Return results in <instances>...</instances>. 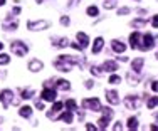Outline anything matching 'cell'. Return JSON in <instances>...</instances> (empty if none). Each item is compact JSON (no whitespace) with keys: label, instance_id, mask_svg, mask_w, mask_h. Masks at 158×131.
<instances>
[{"label":"cell","instance_id":"6da1fadb","mask_svg":"<svg viewBox=\"0 0 158 131\" xmlns=\"http://www.w3.org/2000/svg\"><path fill=\"white\" fill-rule=\"evenodd\" d=\"M0 101H2L3 108H9L10 104H19V99H14V92L10 89L0 91Z\"/></svg>","mask_w":158,"mask_h":131},{"label":"cell","instance_id":"7a4b0ae2","mask_svg":"<svg viewBox=\"0 0 158 131\" xmlns=\"http://www.w3.org/2000/svg\"><path fill=\"white\" fill-rule=\"evenodd\" d=\"M10 51H12V54L19 55V57H24V55L29 52V47L25 46L24 42H20V40H15V42L10 44Z\"/></svg>","mask_w":158,"mask_h":131},{"label":"cell","instance_id":"3957f363","mask_svg":"<svg viewBox=\"0 0 158 131\" xmlns=\"http://www.w3.org/2000/svg\"><path fill=\"white\" fill-rule=\"evenodd\" d=\"M101 111H103V116L99 118V121H98V128L99 129H106V126L110 125V119L113 118V109H110V108H101Z\"/></svg>","mask_w":158,"mask_h":131},{"label":"cell","instance_id":"277c9868","mask_svg":"<svg viewBox=\"0 0 158 131\" xmlns=\"http://www.w3.org/2000/svg\"><path fill=\"white\" fill-rule=\"evenodd\" d=\"M49 22L47 20H29L27 22V29L32 32H37V31H44V29L49 27Z\"/></svg>","mask_w":158,"mask_h":131},{"label":"cell","instance_id":"5b68a950","mask_svg":"<svg viewBox=\"0 0 158 131\" xmlns=\"http://www.w3.org/2000/svg\"><path fill=\"white\" fill-rule=\"evenodd\" d=\"M153 46H155V42H153V35H152V34H145V35H141V42H140V46H138V49L152 51Z\"/></svg>","mask_w":158,"mask_h":131},{"label":"cell","instance_id":"8992f818","mask_svg":"<svg viewBox=\"0 0 158 131\" xmlns=\"http://www.w3.org/2000/svg\"><path fill=\"white\" fill-rule=\"evenodd\" d=\"M40 98H42L44 101H56V98H57V92H56V89H52L51 86H46L44 88V91L40 92Z\"/></svg>","mask_w":158,"mask_h":131},{"label":"cell","instance_id":"52a82bcc","mask_svg":"<svg viewBox=\"0 0 158 131\" xmlns=\"http://www.w3.org/2000/svg\"><path fill=\"white\" fill-rule=\"evenodd\" d=\"M54 67L57 71H61V72H69L71 67H73V64H71V62H67V61H64L62 57H57V61L54 62Z\"/></svg>","mask_w":158,"mask_h":131},{"label":"cell","instance_id":"ba28073f","mask_svg":"<svg viewBox=\"0 0 158 131\" xmlns=\"http://www.w3.org/2000/svg\"><path fill=\"white\" fill-rule=\"evenodd\" d=\"M82 106L88 108V109H91V111H101V103H99V99H96V98L84 99L82 101Z\"/></svg>","mask_w":158,"mask_h":131},{"label":"cell","instance_id":"9c48e42d","mask_svg":"<svg viewBox=\"0 0 158 131\" xmlns=\"http://www.w3.org/2000/svg\"><path fill=\"white\" fill-rule=\"evenodd\" d=\"M62 106H64V104L61 103V101H56V103H54V106L51 108V111L47 113V118H49V119H56V118H57L56 114H57L59 111L62 109Z\"/></svg>","mask_w":158,"mask_h":131},{"label":"cell","instance_id":"30bf717a","mask_svg":"<svg viewBox=\"0 0 158 131\" xmlns=\"http://www.w3.org/2000/svg\"><path fill=\"white\" fill-rule=\"evenodd\" d=\"M140 40H141V34L140 32H133L130 35V44H131V49H138L140 46Z\"/></svg>","mask_w":158,"mask_h":131},{"label":"cell","instance_id":"8fae6325","mask_svg":"<svg viewBox=\"0 0 158 131\" xmlns=\"http://www.w3.org/2000/svg\"><path fill=\"white\" fill-rule=\"evenodd\" d=\"M42 67H44V64L39 59H32L29 62V71H32V72H39V71H42Z\"/></svg>","mask_w":158,"mask_h":131},{"label":"cell","instance_id":"7c38bea8","mask_svg":"<svg viewBox=\"0 0 158 131\" xmlns=\"http://www.w3.org/2000/svg\"><path fill=\"white\" fill-rule=\"evenodd\" d=\"M143 64H145V59H143V57H138V59H135V61L131 62V71L138 74V72H140V71H141Z\"/></svg>","mask_w":158,"mask_h":131},{"label":"cell","instance_id":"4fadbf2b","mask_svg":"<svg viewBox=\"0 0 158 131\" xmlns=\"http://www.w3.org/2000/svg\"><path fill=\"white\" fill-rule=\"evenodd\" d=\"M76 37H77V42L81 44V47H82V49L89 46V37L86 35L84 32H77V34H76Z\"/></svg>","mask_w":158,"mask_h":131},{"label":"cell","instance_id":"5bb4252c","mask_svg":"<svg viewBox=\"0 0 158 131\" xmlns=\"http://www.w3.org/2000/svg\"><path fill=\"white\" fill-rule=\"evenodd\" d=\"M125 104H126V108H138L140 106V99L136 98V96H128L126 101H125Z\"/></svg>","mask_w":158,"mask_h":131},{"label":"cell","instance_id":"9a60e30c","mask_svg":"<svg viewBox=\"0 0 158 131\" xmlns=\"http://www.w3.org/2000/svg\"><path fill=\"white\" fill-rule=\"evenodd\" d=\"M111 47H113V51L118 52V54H123V52H125V49H126V46L121 42V40H113V42H111Z\"/></svg>","mask_w":158,"mask_h":131},{"label":"cell","instance_id":"2e32d148","mask_svg":"<svg viewBox=\"0 0 158 131\" xmlns=\"http://www.w3.org/2000/svg\"><path fill=\"white\" fill-rule=\"evenodd\" d=\"M106 99L110 101L111 104H118V103H119V99H118V92L113 91V89H108V91H106Z\"/></svg>","mask_w":158,"mask_h":131},{"label":"cell","instance_id":"e0dca14e","mask_svg":"<svg viewBox=\"0 0 158 131\" xmlns=\"http://www.w3.org/2000/svg\"><path fill=\"white\" fill-rule=\"evenodd\" d=\"M69 39H66V37H62V39H54L52 40V46L57 47V49H62V47H67L69 46Z\"/></svg>","mask_w":158,"mask_h":131},{"label":"cell","instance_id":"ac0fdd59","mask_svg":"<svg viewBox=\"0 0 158 131\" xmlns=\"http://www.w3.org/2000/svg\"><path fill=\"white\" fill-rule=\"evenodd\" d=\"M103 71H106V72H114V71H118V64H116L114 61H106L103 64Z\"/></svg>","mask_w":158,"mask_h":131},{"label":"cell","instance_id":"d6986e66","mask_svg":"<svg viewBox=\"0 0 158 131\" xmlns=\"http://www.w3.org/2000/svg\"><path fill=\"white\" fill-rule=\"evenodd\" d=\"M103 46H104V40L101 39V37H98L94 40V46H93V54H99L101 49H103Z\"/></svg>","mask_w":158,"mask_h":131},{"label":"cell","instance_id":"ffe728a7","mask_svg":"<svg viewBox=\"0 0 158 131\" xmlns=\"http://www.w3.org/2000/svg\"><path fill=\"white\" fill-rule=\"evenodd\" d=\"M19 114H20L22 118H31L32 116V108L31 106H22L20 111H19Z\"/></svg>","mask_w":158,"mask_h":131},{"label":"cell","instance_id":"44dd1931","mask_svg":"<svg viewBox=\"0 0 158 131\" xmlns=\"http://www.w3.org/2000/svg\"><path fill=\"white\" fill-rule=\"evenodd\" d=\"M17 25H19V22L17 20H14V22H9V20H5L3 22V31H15L17 29Z\"/></svg>","mask_w":158,"mask_h":131},{"label":"cell","instance_id":"7402d4cb","mask_svg":"<svg viewBox=\"0 0 158 131\" xmlns=\"http://www.w3.org/2000/svg\"><path fill=\"white\" fill-rule=\"evenodd\" d=\"M59 119L61 121H64V123H73V111H66V113H62L61 116H59Z\"/></svg>","mask_w":158,"mask_h":131},{"label":"cell","instance_id":"603a6c76","mask_svg":"<svg viewBox=\"0 0 158 131\" xmlns=\"http://www.w3.org/2000/svg\"><path fill=\"white\" fill-rule=\"evenodd\" d=\"M57 89H61V91H69V88H71V84L67 81H64V79H57Z\"/></svg>","mask_w":158,"mask_h":131},{"label":"cell","instance_id":"cb8c5ba5","mask_svg":"<svg viewBox=\"0 0 158 131\" xmlns=\"http://www.w3.org/2000/svg\"><path fill=\"white\" fill-rule=\"evenodd\" d=\"M131 25H133L135 29H140V27H145V25H146V18H135V20L131 22Z\"/></svg>","mask_w":158,"mask_h":131},{"label":"cell","instance_id":"d4e9b609","mask_svg":"<svg viewBox=\"0 0 158 131\" xmlns=\"http://www.w3.org/2000/svg\"><path fill=\"white\" fill-rule=\"evenodd\" d=\"M66 108H67L69 111H76V109H77V103H76L74 99H67V101H66Z\"/></svg>","mask_w":158,"mask_h":131},{"label":"cell","instance_id":"484cf974","mask_svg":"<svg viewBox=\"0 0 158 131\" xmlns=\"http://www.w3.org/2000/svg\"><path fill=\"white\" fill-rule=\"evenodd\" d=\"M128 129H138V119L136 118L128 119Z\"/></svg>","mask_w":158,"mask_h":131},{"label":"cell","instance_id":"4316f807","mask_svg":"<svg viewBox=\"0 0 158 131\" xmlns=\"http://www.w3.org/2000/svg\"><path fill=\"white\" fill-rule=\"evenodd\" d=\"M34 96V89H22V98L24 99H31Z\"/></svg>","mask_w":158,"mask_h":131},{"label":"cell","instance_id":"83f0119b","mask_svg":"<svg viewBox=\"0 0 158 131\" xmlns=\"http://www.w3.org/2000/svg\"><path fill=\"white\" fill-rule=\"evenodd\" d=\"M146 106H148V109H153L155 106H158V96L156 98H150L148 103H146Z\"/></svg>","mask_w":158,"mask_h":131},{"label":"cell","instance_id":"f1b7e54d","mask_svg":"<svg viewBox=\"0 0 158 131\" xmlns=\"http://www.w3.org/2000/svg\"><path fill=\"white\" fill-rule=\"evenodd\" d=\"M86 12H88L89 17H96V15H98V7L91 5V7H88V10H86Z\"/></svg>","mask_w":158,"mask_h":131},{"label":"cell","instance_id":"f546056e","mask_svg":"<svg viewBox=\"0 0 158 131\" xmlns=\"http://www.w3.org/2000/svg\"><path fill=\"white\" fill-rule=\"evenodd\" d=\"M10 62V57L7 54H0V66H5Z\"/></svg>","mask_w":158,"mask_h":131},{"label":"cell","instance_id":"4dcf8cb0","mask_svg":"<svg viewBox=\"0 0 158 131\" xmlns=\"http://www.w3.org/2000/svg\"><path fill=\"white\" fill-rule=\"evenodd\" d=\"M119 81H121V77H119V76H116V74H113V76L110 77V82H111V84H118Z\"/></svg>","mask_w":158,"mask_h":131},{"label":"cell","instance_id":"1f68e13d","mask_svg":"<svg viewBox=\"0 0 158 131\" xmlns=\"http://www.w3.org/2000/svg\"><path fill=\"white\" fill-rule=\"evenodd\" d=\"M118 14L119 15H126V14H130V9L128 7H121V9H118Z\"/></svg>","mask_w":158,"mask_h":131},{"label":"cell","instance_id":"d6a6232c","mask_svg":"<svg viewBox=\"0 0 158 131\" xmlns=\"http://www.w3.org/2000/svg\"><path fill=\"white\" fill-rule=\"evenodd\" d=\"M91 72L94 74V76H101V74H103V72H101V69H99V67H96V66L91 67Z\"/></svg>","mask_w":158,"mask_h":131},{"label":"cell","instance_id":"836d02e7","mask_svg":"<svg viewBox=\"0 0 158 131\" xmlns=\"http://www.w3.org/2000/svg\"><path fill=\"white\" fill-rule=\"evenodd\" d=\"M61 24H62V25H69V24H71L69 17H61Z\"/></svg>","mask_w":158,"mask_h":131},{"label":"cell","instance_id":"e575fe53","mask_svg":"<svg viewBox=\"0 0 158 131\" xmlns=\"http://www.w3.org/2000/svg\"><path fill=\"white\" fill-rule=\"evenodd\" d=\"M152 25H153L155 29H158V15H155V17H153V20H152Z\"/></svg>","mask_w":158,"mask_h":131},{"label":"cell","instance_id":"d590c367","mask_svg":"<svg viewBox=\"0 0 158 131\" xmlns=\"http://www.w3.org/2000/svg\"><path fill=\"white\" fill-rule=\"evenodd\" d=\"M35 108L37 109H44V103L42 101H35Z\"/></svg>","mask_w":158,"mask_h":131},{"label":"cell","instance_id":"8d00e7d4","mask_svg":"<svg viewBox=\"0 0 158 131\" xmlns=\"http://www.w3.org/2000/svg\"><path fill=\"white\" fill-rule=\"evenodd\" d=\"M10 14H12V15H19V14H20V7H14V10Z\"/></svg>","mask_w":158,"mask_h":131},{"label":"cell","instance_id":"74e56055","mask_svg":"<svg viewBox=\"0 0 158 131\" xmlns=\"http://www.w3.org/2000/svg\"><path fill=\"white\" fill-rule=\"evenodd\" d=\"M152 89H153L155 92H158V81H153V82H152Z\"/></svg>","mask_w":158,"mask_h":131},{"label":"cell","instance_id":"f35d334b","mask_svg":"<svg viewBox=\"0 0 158 131\" xmlns=\"http://www.w3.org/2000/svg\"><path fill=\"white\" fill-rule=\"evenodd\" d=\"M121 128H123V126H121V123H119V121L116 123L114 126H113V129H114V131H118V129H121Z\"/></svg>","mask_w":158,"mask_h":131},{"label":"cell","instance_id":"ab89813d","mask_svg":"<svg viewBox=\"0 0 158 131\" xmlns=\"http://www.w3.org/2000/svg\"><path fill=\"white\" fill-rule=\"evenodd\" d=\"M93 86H94V82H93V81H86V88H88V89H91Z\"/></svg>","mask_w":158,"mask_h":131},{"label":"cell","instance_id":"60d3db41","mask_svg":"<svg viewBox=\"0 0 158 131\" xmlns=\"http://www.w3.org/2000/svg\"><path fill=\"white\" fill-rule=\"evenodd\" d=\"M86 129H89V131L93 129V131H94V129H96V126H94V125H86Z\"/></svg>","mask_w":158,"mask_h":131},{"label":"cell","instance_id":"b9f144b4","mask_svg":"<svg viewBox=\"0 0 158 131\" xmlns=\"http://www.w3.org/2000/svg\"><path fill=\"white\" fill-rule=\"evenodd\" d=\"M150 129H152V131H158V125H152V126H150Z\"/></svg>","mask_w":158,"mask_h":131},{"label":"cell","instance_id":"7bdbcfd3","mask_svg":"<svg viewBox=\"0 0 158 131\" xmlns=\"http://www.w3.org/2000/svg\"><path fill=\"white\" fill-rule=\"evenodd\" d=\"M76 2H77V0H71V2H69V7H74V5H76Z\"/></svg>","mask_w":158,"mask_h":131},{"label":"cell","instance_id":"ee69618b","mask_svg":"<svg viewBox=\"0 0 158 131\" xmlns=\"http://www.w3.org/2000/svg\"><path fill=\"white\" fill-rule=\"evenodd\" d=\"M77 118L79 119H84V113H77Z\"/></svg>","mask_w":158,"mask_h":131},{"label":"cell","instance_id":"f6af8a7d","mask_svg":"<svg viewBox=\"0 0 158 131\" xmlns=\"http://www.w3.org/2000/svg\"><path fill=\"white\" fill-rule=\"evenodd\" d=\"M5 5V0H0V7H3Z\"/></svg>","mask_w":158,"mask_h":131},{"label":"cell","instance_id":"bcb514c9","mask_svg":"<svg viewBox=\"0 0 158 131\" xmlns=\"http://www.w3.org/2000/svg\"><path fill=\"white\" fill-rule=\"evenodd\" d=\"M2 49H3V44H2V42H0V51H2Z\"/></svg>","mask_w":158,"mask_h":131},{"label":"cell","instance_id":"7dc6e473","mask_svg":"<svg viewBox=\"0 0 158 131\" xmlns=\"http://www.w3.org/2000/svg\"><path fill=\"white\" fill-rule=\"evenodd\" d=\"M35 2H37V3H40V2H44V0H35Z\"/></svg>","mask_w":158,"mask_h":131},{"label":"cell","instance_id":"c3c4849f","mask_svg":"<svg viewBox=\"0 0 158 131\" xmlns=\"http://www.w3.org/2000/svg\"><path fill=\"white\" fill-rule=\"evenodd\" d=\"M2 121H3V118H0V123H2Z\"/></svg>","mask_w":158,"mask_h":131},{"label":"cell","instance_id":"681fc988","mask_svg":"<svg viewBox=\"0 0 158 131\" xmlns=\"http://www.w3.org/2000/svg\"><path fill=\"white\" fill-rule=\"evenodd\" d=\"M156 59H158V52H156Z\"/></svg>","mask_w":158,"mask_h":131},{"label":"cell","instance_id":"f907efd6","mask_svg":"<svg viewBox=\"0 0 158 131\" xmlns=\"http://www.w3.org/2000/svg\"><path fill=\"white\" fill-rule=\"evenodd\" d=\"M135 2H140V0H135Z\"/></svg>","mask_w":158,"mask_h":131}]
</instances>
